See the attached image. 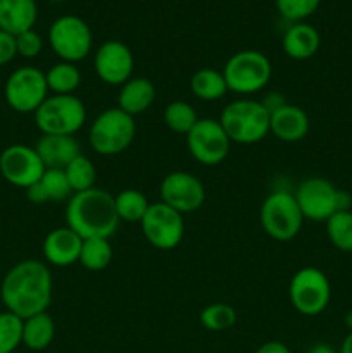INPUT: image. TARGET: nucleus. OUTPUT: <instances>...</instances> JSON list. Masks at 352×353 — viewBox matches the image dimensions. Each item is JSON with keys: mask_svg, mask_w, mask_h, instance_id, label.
I'll use <instances>...</instances> for the list:
<instances>
[{"mask_svg": "<svg viewBox=\"0 0 352 353\" xmlns=\"http://www.w3.org/2000/svg\"><path fill=\"white\" fill-rule=\"evenodd\" d=\"M54 293V279L47 264L40 261L17 262L7 271L0 285V299L6 310L21 319L47 312Z\"/></svg>", "mask_w": 352, "mask_h": 353, "instance_id": "f257e3e1", "label": "nucleus"}, {"mask_svg": "<svg viewBox=\"0 0 352 353\" xmlns=\"http://www.w3.org/2000/svg\"><path fill=\"white\" fill-rule=\"evenodd\" d=\"M66 223L83 240L86 238L109 240L121 223L116 212L114 195L95 186L86 192L72 193L66 205Z\"/></svg>", "mask_w": 352, "mask_h": 353, "instance_id": "f03ea898", "label": "nucleus"}, {"mask_svg": "<svg viewBox=\"0 0 352 353\" xmlns=\"http://www.w3.org/2000/svg\"><path fill=\"white\" fill-rule=\"evenodd\" d=\"M217 121L231 143L252 145L269 134V110L259 100H233L224 107Z\"/></svg>", "mask_w": 352, "mask_h": 353, "instance_id": "7ed1b4c3", "label": "nucleus"}, {"mask_svg": "<svg viewBox=\"0 0 352 353\" xmlns=\"http://www.w3.org/2000/svg\"><path fill=\"white\" fill-rule=\"evenodd\" d=\"M135 134H137V124L133 117L123 112L119 107H113L95 117L90 128L88 140L97 154L113 157L119 155L133 143Z\"/></svg>", "mask_w": 352, "mask_h": 353, "instance_id": "20e7f679", "label": "nucleus"}, {"mask_svg": "<svg viewBox=\"0 0 352 353\" xmlns=\"http://www.w3.org/2000/svg\"><path fill=\"white\" fill-rule=\"evenodd\" d=\"M228 92L252 95L264 88L273 76L269 59L262 52L242 50L231 55L223 69Z\"/></svg>", "mask_w": 352, "mask_h": 353, "instance_id": "39448f33", "label": "nucleus"}, {"mask_svg": "<svg viewBox=\"0 0 352 353\" xmlns=\"http://www.w3.org/2000/svg\"><path fill=\"white\" fill-rule=\"evenodd\" d=\"M86 123V107L76 95H48L35 112L41 134L72 137Z\"/></svg>", "mask_w": 352, "mask_h": 353, "instance_id": "423d86ee", "label": "nucleus"}, {"mask_svg": "<svg viewBox=\"0 0 352 353\" xmlns=\"http://www.w3.org/2000/svg\"><path fill=\"white\" fill-rule=\"evenodd\" d=\"M261 226L269 238L276 241H290L300 233L304 216L293 193L273 192L261 205Z\"/></svg>", "mask_w": 352, "mask_h": 353, "instance_id": "0eeeda50", "label": "nucleus"}, {"mask_svg": "<svg viewBox=\"0 0 352 353\" xmlns=\"http://www.w3.org/2000/svg\"><path fill=\"white\" fill-rule=\"evenodd\" d=\"M289 296L293 309L302 316H320L331 299L330 279L317 268L299 269L290 279Z\"/></svg>", "mask_w": 352, "mask_h": 353, "instance_id": "6e6552de", "label": "nucleus"}, {"mask_svg": "<svg viewBox=\"0 0 352 353\" xmlns=\"http://www.w3.org/2000/svg\"><path fill=\"white\" fill-rule=\"evenodd\" d=\"M7 105L19 114H35L48 97L45 72L33 65H24L12 71L3 86Z\"/></svg>", "mask_w": 352, "mask_h": 353, "instance_id": "1a4fd4ad", "label": "nucleus"}, {"mask_svg": "<svg viewBox=\"0 0 352 353\" xmlns=\"http://www.w3.org/2000/svg\"><path fill=\"white\" fill-rule=\"evenodd\" d=\"M52 50L64 62H78L92 52V30L78 16H62L52 23L48 30Z\"/></svg>", "mask_w": 352, "mask_h": 353, "instance_id": "9d476101", "label": "nucleus"}, {"mask_svg": "<svg viewBox=\"0 0 352 353\" xmlns=\"http://www.w3.org/2000/svg\"><path fill=\"white\" fill-rule=\"evenodd\" d=\"M140 226L145 240L157 250H173L182 243L185 234L183 214L176 212L164 202L150 203Z\"/></svg>", "mask_w": 352, "mask_h": 353, "instance_id": "9b49d317", "label": "nucleus"}, {"mask_svg": "<svg viewBox=\"0 0 352 353\" xmlns=\"http://www.w3.org/2000/svg\"><path fill=\"white\" fill-rule=\"evenodd\" d=\"M230 138L217 119L204 117L186 134L190 155L204 165H217L230 154Z\"/></svg>", "mask_w": 352, "mask_h": 353, "instance_id": "f8f14e48", "label": "nucleus"}, {"mask_svg": "<svg viewBox=\"0 0 352 353\" xmlns=\"http://www.w3.org/2000/svg\"><path fill=\"white\" fill-rule=\"evenodd\" d=\"M338 193L340 190L335 188L333 183L320 176H313L297 186L293 196L304 219L326 223L335 212H338Z\"/></svg>", "mask_w": 352, "mask_h": 353, "instance_id": "ddd939ff", "label": "nucleus"}, {"mask_svg": "<svg viewBox=\"0 0 352 353\" xmlns=\"http://www.w3.org/2000/svg\"><path fill=\"white\" fill-rule=\"evenodd\" d=\"M45 172V165L38 157L35 147L28 145H10L0 154V174L17 188H30L38 183Z\"/></svg>", "mask_w": 352, "mask_h": 353, "instance_id": "4468645a", "label": "nucleus"}, {"mask_svg": "<svg viewBox=\"0 0 352 353\" xmlns=\"http://www.w3.org/2000/svg\"><path fill=\"white\" fill-rule=\"evenodd\" d=\"M161 202L179 214L195 212L206 202V188L202 181L190 172H169L161 183Z\"/></svg>", "mask_w": 352, "mask_h": 353, "instance_id": "2eb2a0df", "label": "nucleus"}, {"mask_svg": "<svg viewBox=\"0 0 352 353\" xmlns=\"http://www.w3.org/2000/svg\"><path fill=\"white\" fill-rule=\"evenodd\" d=\"M95 71L104 83L110 86H123L133 78L135 57L130 47L119 40H109L95 52Z\"/></svg>", "mask_w": 352, "mask_h": 353, "instance_id": "dca6fc26", "label": "nucleus"}, {"mask_svg": "<svg viewBox=\"0 0 352 353\" xmlns=\"http://www.w3.org/2000/svg\"><path fill=\"white\" fill-rule=\"evenodd\" d=\"M309 116L306 110L293 103H285L269 114V133L285 143L304 140L309 133Z\"/></svg>", "mask_w": 352, "mask_h": 353, "instance_id": "f3484780", "label": "nucleus"}, {"mask_svg": "<svg viewBox=\"0 0 352 353\" xmlns=\"http://www.w3.org/2000/svg\"><path fill=\"white\" fill-rule=\"evenodd\" d=\"M83 238L71 228H55L43 240V257L55 268H68L79 261Z\"/></svg>", "mask_w": 352, "mask_h": 353, "instance_id": "a211bd4d", "label": "nucleus"}, {"mask_svg": "<svg viewBox=\"0 0 352 353\" xmlns=\"http://www.w3.org/2000/svg\"><path fill=\"white\" fill-rule=\"evenodd\" d=\"M35 150L45 169H66L72 159L81 154L78 141L64 134H43L35 145Z\"/></svg>", "mask_w": 352, "mask_h": 353, "instance_id": "6ab92c4d", "label": "nucleus"}, {"mask_svg": "<svg viewBox=\"0 0 352 353\" xmlns=\"http://www.w3.org/2000/svg\"><path fill=\"white\" fill-rule=\"evenodd\" d=\"M38 17L35 0H0V30L17 34L33 30Z\"/></svg>", "mask_w": 352, "mask_h": 353, "instance_id": "aec40b11", "label": "nucleus"}, {"mask_svg": "<svg viewBox=\"0 0 352 353\" xmlns=\"http://www.w3.org/2000/svg\"><path fill=\"white\" fill-rule=\"evenodd\" d=\"M155 100V86L148 78L135 76L128 79L119 90L117 95V107L123 112L130 114L131 117L144 114L145 110L150 109Z\"/></svg>", "mask_w": 352, "mask_h": 353, "instance_id": "412c9836", "label": "nucleus"}, {"mask_svg": "<svg viewBox=\"0 0 352 353\" xmlns=\"http://www.w3.org/2000/svg\"><path fill=\"white\" fill-rule=\"evenodd\" d=\"M282 45L283 52L290 59L306 61V59H311L313 55H316V52L320 50L321 38L316 28L311 26V24L295 23L283 34Z\"/></svg>", "mask_w": 352, "mask_h": 353, "instance_id": "4be33fe9", "label": "nucleus"}, {"mask_svg": "<svg viewBox=\"0 0 352 353\" xmlns=\"http://www.w3.org/2000/svg\"><path fill=\"white\" fill-rule=\"evenodd\" d=\"M55 323L48 312L37 314L23 321V345L33 352H41L54 341Z\"/></svg>", "mask_w": 352, "mask_h": 353, "instance_id": "5701e85b", "label": "nucleus"}, {"mask_svg": "<svg viewBox=\"0 0 352 353\" xmlns=\"http://www.w3.org/2000/svg\"><path fill=\"white\" fill-rule=\"evenodd\" d=\"M190 90L197 99L204 100V102H214L226 95L228 86L224 81L223 71H216V69L204 68L193 72L192 79H190Z\"/></svg>", "mask_w": 352, "mask_h": 353, "instance_id": "b1692460", "label": "nucleus"}, {"mask_svg": "<svg viewBox=\"0 0 352 353\" xmlns=\"http://www.w3.org/2000/svg\"><path fill=\"white\" fill-rule=\"evenodd\" d=\"M48 92L54 95H72L81 85V72L72 62H57L45 72Z\"/></svg>", "mask_w": 352, "mask_h": 353, "instance_id": "393cba45", "label": "nucleus"}, {"mask_svg": "<svg viewBox=\"0 0 352 353\" xmlns=\"http://www.w3.org/2000/svg\"><path fill=\"white\" fill-rule=\"evenodd\" d=\"M114 203H116L117 217L123 223H141L150 205L144 193L131 188L117 193L114 196Z\"/></svg>", "mask_w": 352, "mask_h": 353, "instance_id": "a878e982", "label": "nucleus"}, {"mask_svg": "<svg viewBox=\"0 0 352 353\" xmlns=\"http://www.w3.org/2000/svg\"><path fill=\"white\" fill-rule=\"evenodd\" d=\"M113 261V247L107 238H86L79 252V264L88 271H102Z\"/></svg>", "mask_w": 352, "mask_h": 353, "instance_id": "bb28decb", "label": "nucleus"}, {"mask_svg": "<svg viewBox=\"0 0 352 353\" xmlns=\"http://www.w3.org/2000/svg\"><path fill=\"white\" fill-rule=\"evenodd\" d=\"M199 116L195 109L185 100H175L169 102L164 109V123L173 133L188 134L190 130L197 124Z\"/></svg>", "mask_w": 352, "mask_h": 353, "instance_id": "cd10ccee", "label": "nucleus"}, {"mask_svg": "<svg viewBox=\"0 0 352 353\" xmlns=\"http://www.w3.org/2000/svg\"><path fill=\"white\" fill-rule=\"evenodd\" d=\"M326 236L337 250L352 252V210L335 212L326 221Z\"/></svg>", "mask_w": 352, "mask_h": 353, "instance_id": "c85d7f7f", "label": "nucleus"}, {"mask_svg": "<svg viewBox=\"0 0 352 353\" xmlns=\"http://www.w3.org/2000/svg\"><path fill=\"white\" fill-rule=\"evenodd\" d=\"M64 172L69 185H71L72 193L86 192V190L95 186V165H93L92 161H90L88 157H85L83 154H79L78 157L72 159V161L66 165Z\"/></svg>", "mask_w": 352, "mask_h": 353, "instance_id": "c756f323", "label": "nucleus"}, {"mask_svg": "<svg viewBox=\"0 0 352 353\" xmlns=\"http://www.w3.org/2000/svg\"><path fill=\"white\" fill-rule=\"evenodd\" d=\"M237 323V312L228 303H211L200 312V324L207 331H226Z\"/></svg>", "mask_w": 352, "mask_h": 353, "instance_id": "7c9ffc66", "label": "nucleus"}, {"mask_svg": "<svg viewBox=\"0 0 352 353\" xmlns=\"http://www.w3.org/2000/svg\"><path fill=\"white\" fill-rule=\"evenodd\" d=\"M23 345V319L9 310L0 312V353H14Z\"/></svg>", "mask_w": 352, "mask_h": 353, "instance_id": "2f4dec72", "label": "nucleus"}, {"mask_svg": "<svg viewBox=\"0 0 352 353\" xmlns=\"http://www.w3.org/2000/svg\"><path fill=\"white\" fill-rule=\"evenodd\" d=\"M40 183L47 193L48 202H62V200L72 196L71 185L66 178L64 169H45Z\"/></svg>", "mask_w": 352, "mask_h": 353, "instance_id": "473e14b6", "label": "nucleus"}, {"mask_svg": "<svg viewBox=\"0 0 352 353\" xmlns=\"http://www.w3.org/2000/svg\"><path fill=\"white\" fill-rule=\"evenodd\" d=\"M320 2L321 0H276V7L285 19L300 23L317 9Z\"/></svg>", "mask_w": 352, "mask_h": 353, "instance_id": "72a5a7b5", "label": "nucleus"}, {"mask_svg": "<svg viewBox=\"0 0 352 353\" xmlns=\"http://www.w3.org/2000/svg\"><path fill=\"white\" fill-rule=\"evenodd\" d=\"M16 48L17 55H21V57L35 59L40 55L41 48H43V40L35 30H28L16 37Z\"/></svg>", "mask_w": 352, "mask_h": 353, "instance_id": "f704fd0d", "label": "nucleus"}, {"mask_svg": "<svg viewBox=\"0 0 352 353\" xmlns=\"http://www.w3.org/2000/svg\"><path fill=\"white\" fill-rule=\"evenodd\" d=\"M16 55V37L0 30V65L9 64Z\"/></svg>", "mask_w": 352, "mask_h": 353, "instance_id": "c9c22d12", "label": "nucleus"}, {"mask_svg": "<svg viewBox=\"0 0 352 353\" xmlns=\"http://www.w3.org/2000/svg\"><path fill=\"white\" fill-rule=\"evenodd\" d=\"M26 196L31 203H35V205H41V203L48 202V196L47 193H45L43 186H41L40 181L31 185L30 188H26Z\"/></svg>", "mask_w": 352, "mask_h": 353, "instance_id": "e433bc0d", "label": "nucleus"}, {"mask_svg": "<svg viewBox=\"0 0 352 353\" xmlns=\"http://www.w3.org/2000/svg\"><path fill=\"white\" fill-rule=\"evenodd\" d=\"M255 353H292V352H290V348L286 347L285 343H282V341H266L264 345H261V347L255 350Z\"/></svg>", "mask_w": 352, "mask_h": 353, "instance_id": "4c0bfd02", "label": "nucleus"}, {"mask_svg": "<svg viewBox=\"0 0 352 353\" xmlns=\"http://www.w3.org/2000/svg\"><path fill=\"white\" fill-rule=\"evenodd\" d=\"M338 353H352V331H349L347 336L344 338V341H342L340 350H338Z\"/></svg>", "mask_w": 352, "mask_h": 353, "instance_id": "58836bf2", "label": "nucleus"}, {"mask_svg": "<svg viewBox=\"0 0 352 353\" xmlns=\"http://www.w3.org/2000/svg\"><path fill=\"white\" fill-rule=\"evenodd\" d=\"M309 353H335V350L330 347V345L320 343V345H316V347L311 348Z\"/></svg>", "mask_w": 352, "mask_h": 353, "instance_id": "ea45409f", "label": "nucleus"}, {"mask_svg": "<svg viewBox=\"0 0 352 353\" xmlns=\"http://www.w3.org/2000/svg\"><path fill=\"white\" fill-rule=\"evenodd\" d=\"M345 326L349 327V331H352V310L345 314Z\"/></svg>", "mask_w": 352, "mask_h": 353, "instance_id": "a19ab883", "label": "nucleus"}]
</instances>
